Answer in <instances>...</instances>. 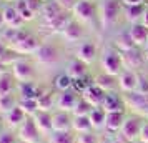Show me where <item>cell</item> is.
Wrapping results in <instances>:
<instances>
[{
	"label": "cell",
	"mask_w": 148,
	"mask_h": 143,
	"mask_svg": "<svg viewBox=\"0 0 148 143\" xmlns=\"http://www.w3.org/2000/svg\"><path fill=\"white\" fill-rule=\"evenodd\" d=\"M98 2V0H97ZM121 0H100L98 2V25L103 32H110L123 20Z\"/></svg>",
	"instance_id": "1"
},
{
	"label": "cell",
	"mask_w": 148,
	"mask_h": 143,
	"mask_svg": "<svg viewBox=\"0 0 148 143\" xmlns=\"http://www.w3.org/2000/svg\"><path fill=\"white\" fill-rule=\"evenodd\" d=\"M98 65H100V70L103 73H108V75H113V77H118L125 70L121 53L113 45H108V47L100 50Z\"/></svg>",
	"instance_id": "2"
},
{
	"label": "cell",
	"mask_w": 148,
	"mask_h": 143,
	"mask_svg": "<svg viewBox=\"0 0 148 143\" xmlns=\"http://www.w3.org/2000/svg\"><path fill=\"white\" fill-rule=\"evenodd\" d=\"M73 20L80 22L82 25H87L90 22H98V2L97 0H78L72 8Z\"/></svg>",
	"instance_id": "3"
},
{
	"label": "cell",
	"mask_w": 148,
	"mask_h": 143,
	"mask_svg": "<svg viewBox=\"0 0 148 143\" xmlns=\"http://www.w3.org/2000/svg\"><path fill=\"white\" fill-rule=\"evenodd\" d=\"M60 57H62L60 47L57 43L45 42V43H42L40 48L34 53V60L37 63H40V65H55V63H58Z\"/></svg>",
	"instance_id": "4"
},
{
	"label": "cell",
	"mask_w": 148,
	"mask_h": 143,
	"mask_svg": "<svg viewBox=\"0 0 148 143\" xmlns=\"http://www.w3.org/2000/svg\"><path fill=\"white\" fill-rule=\"evenodd\" d=\"M98 57H100V50H98V45L93 38H87L75 47V58L82 60L87 65L98 62Z\"/></svg>",
	"instance_id": "5"
},
{
	"label": "cell",
	"mask_w": 148,
	"mask_h": 143,
	"mask_svg": "<svg viewBox=\"0 0 148 143\" xmlns=\"http://www.w3.org/2000/svg\"><path fill=\"white\" fill-rule=\"evenodd\" d=\"M60 37H62V40L65 42V43H68V45H78L80 42L87 40L85 25H82L80 22H77L72 18L70 23L65 27V30L60 34Z\"/></svg>",
	"instance_id": "6"
},
{
	"label": "cell",
	"mask_w": 148,
	"mask_h": 143,
	"mask_svg": "<svg viewBox=\"0 0 148 143\" xmlns=\"http://www.w3.org/2000/svg\"><path fill=\"white\" fill-rule=\"evenodd\" d=\"M143 120H141L138 115H130L125 118L123 122V127L120 130V135L123 138H127L130 143L140 140V133H141V127H143Z\"/></svg>",
	"instance_id": "7"
},
{
	"label": "cell",
	"mask_w": 148,
	"mask_h": 143,
	"mask_svg": "<svg viewBox=\"0 0 148 143\" xmlns=\"http://www.w3.org/2000/svg\"><path fill=\"white\" fill-rule=\"evenodd\" d=\"M12 75L18 83L32 82L35 77V68L32 60H15L12 62Z\"/></svg>",
	"instance_id": "8"
},
{
	"label": "cell",
	"mask_w": 148,
	"mask_h": 143,
	"mask_svg": "<svg viewBox=\"0 0 148 143\" xmlns=\"http://www.w3.org/2000/svg\"><path fill=\"white\" fill-rule=\"evenodd\" d=\"M17 135H18L22 143H38L42 138L40 130L37 128V125H35L32 116H28L27 120L23 122V125L17 130Z\"/></svg>",
	"instance_id": "9"
},
{
	"label": "cell",
	"mask_w": 148,
	"mask_h": 143,
	"mask_svg": "<svg viewBox=\"0 0 148 143\" xmlns=\"http://www.w3.org/2000/svg\"><path fill=\"white\" fill-rule=\"evenodd\" d=\"M43 43V42L37 37V35L34 34H28L27 37H23L20 42H17L14 47L10 48V50H14V52H17V53H22V55H34L38 48H40V45Z\"/></svg>",
	"instance_id": "10"
},
{
	"label": "cell",
	"mask_w": 148,
	"mask_h": 143,
	"mask_svg": "<svg viewBox=\"0 0 148 143\" xmlns=\"http://www.w3.org/2000/svg\"><path fill=\"white\" fill-rule=\"evenodd\" d=\"M80 93H77L75 90H67V92H58V95L55 96V107L62 112L72 113L75 108L77 102L80 100Z\"/></svg>",
	"instance_id": "11"
},
{
	"label": "cell",
	"mask_w": 148,
	"mask_h": 143,
	"mask_svg": "<svg viewBox=\"0 0 148 143\" xmlns=\"http://www.w3.org/2000/svg\"><path fill=\"white\" fill-rule=\"evenodd\" d=\"M101 110H105V113H113V112H125L127 110V105H125V100H123V95L121 92H108L103 102L100 105Z\"/></svg>",
	"instance_id": "12"
},
{
	"label": "cell",
	"mask_w": 148,
	"mask_h": 143,
	"mask_svg": "<svg viewBox=\"0 0 148 143\" xmlns=\"http://www.w3.org/2000/svg\"><path fill=\"white\" fill-rule=\"evenodd\" d=\"M2 14H3V22L5 27L8 28H22L25 25V22L22 20L18 8L15 7V3H5L2 7Z\"/></svg>",
	"instance_id": "13"
},
{
	"label": "cell",
	"mask_w": 148,
	"mask_h": 143,
	"mask_svg": "<svg viewBox=\"0 0 148 143\" xmlns=\"http://www.w3.org/2000/svg\"><path fill=\"white\" fill-rule=\"evenodd\" d=\"M121 58H123L125 70H138L145 63V53L138 47H135L132 50L125 52V53H121Z\"/></svg>",
	"instance_id": "14"
},
{
	"label": "cell",
	"mask_w": 148,
	"mask_h": 143,
	"mask_svg": "<svg viewBox=\"0 0 148 143\" xmlns=\"http://www.w3.org/2000/svg\"><path fill=\"white\" fill-rule=\"evenodd\" d=\"M136 85H138V73L135 70H123L118 75V87L121 93L136 92Z\"/></svg>",
	"instance_id": "15"
},
{
	"label": "cell",
	"mask_w": 148,
	"mask_h": 143,
	"mask_svg": "<svg viewBox=\"0 0 148 143\" xmlns=\"http://www.w3.org/2000/svg\"><path fill=\"white\" fill-rule=\"evenodd\" d=\"M128 35H130V38L132 42L135 43V47L138 48H147L148 47V28L145 25H141V23H135V25H128L127 28Z\"/></svg>",
	"instance_id": "16"
},
{
	"label": "cell",
	"mask_w": 148,
	"mask_h": 143,
	"mask_svg": "<svg viewBox=\"0 0 148 143\" xmlns=\"http://www.w3.org/2000/svg\"><path fill=\"white\" fill-rule=\"evenodd\" d=\"M32 118H34L35 125H37V128L40 130L42 135H50L53 131V113L52 112L38 110Z\"/></svg>",
	"instance_id": "17"
},
{
	"label": "cell",
	"mask_w": 148,
	"mask_h": 143,
	"mask_svg": "<svg viewBox=\"0 0 148 143\" xmlns=\"http://www.w3.org/2000/svg\"><path fill=\"white\" fill-rule=\"evenodd\" d=\"M45 92L42 87H38L35 82H25V83H18L17 87V95L18 98H28V100H38Z\"/></svg>",
	"instance_id": "18"
},
{
	"label": "cell",
	"mask_w": 148,
	"mask_h": 143,
	"mask_svg": "<svg viewBox=\"0 0 148 143\" xmlns=\"http://www.w3.org/2000/svg\"><path fill=\"white\" fill-rule=\"evenodd\" d=\"M145 8L147 3H140V5H123V22H127L128 25H135V23H140L141 17L145 14Z\"/></svg>",
	"instance_id": "19"
},
{
	"label": "cell",
	"mask_w": 148,
	"mask_h": 143,
	"mask_svg": "<svg viewBox=\"0 0 148 143\" xmlns=\"http://www.w3.org/2000/svg\"><path fill=\"white\" fill-rule=\"evenodd\" d=\"M72 122H73V115H70L68 112H62V110L53 112V131H73Z\"/></svg>",
	"instance_id": "20"
},
{
	"label": "cell",
	"mask_w": 148,
	"mask_h": 143,
	"mask_svg": "<svg viewBox=\"0 0 148 143\" xmlns=\"http://www.w3.org/2000/svg\"><path fill=\"white\" fill-rule=\"evenodd\" d=\"M93 83L98 85L100 88H103L105 92H118L120 87H118V77H113V75H108V73H97L93 77Z\"/></svg>",
	"instance_id": "21"
},
{
	"label": "cell",
	"mask_w": 148,
	"mask_h": 143,
	"mask_svg": "<svg viewBox=\"0 0 148 143\" xmlns=\"http://www.w3.org/2000/svg\"><path fill=\"white\" fill-rule=\"evenodd\" d=\"M63 12H65V10L60 7V3H58L57 0H50L47 3H43V7H42V10H40V17L43 18L45 25H47V23H50L52 20H55L58 15H62Z\"/></svg>",
	"instance_id": "22"
},
{
	"label": "cell",
	"mask_w": 148,
	"mask_h": 143,
	"mask_svg": "<svg viewBox=\"0 0 148 143\" xmlns=\"http://www.w3.org/2000/svg\"><path fill=\"white\" fill-rule=\"evenodd\" d=\"M28 116L22 112V108L20 107H15L12 112H8V113H5L3 115V122H5V125H7V128H10V130H18L23 125V122L27 120Z\"/></svg>",
	"instance_id": "23"
},
{
	"label": "cell",
	"mask_w": 148,
	"mask_h": 143,
	"mask_svg": "<svg viewBox=\"0 0 148 143\" xmlns=\"http://www.w3.org/2000/svg\"><path fill=\"white\" fill-rule=\"evenodd\" d=\"M105 95H107V92L103 88H100L98 85H95V83H92V85L82 93V96H83L92 107H100L101 102H103V98H105Z\"/></svg>",
	"instance_id": "24"
},
{
	"label": "cell",
	"mask_w": 148,
	"mask_h": 143,
	"mask_svg": "<svg viewBox=\"0 0 148 143\" xmlns=\"http://www.w3.org/2000/svg\"><path fill=\"white\" fill-rule=\"evenodd\" d=\"M17 87H18V82L15 80L12 72H7V70L0 72V96L17 92Z\"/></svg>",
	"instance_id": "25"
},
{
	"label": "cell",
	"mask_w": 148,
	"mask_h": 143,
	"mask_svg": "<svg viewBox=\"0 0 148 143\" xmlns=\"http://www.w3.org/2000/svg\"><path fill=\"white\" fill-rule=\"evenodd\" d=\"M125 112H113V113H107L105 118V130L107 131H120L125 122Z\"/></svg>",
	"instance_id": "26"
},
{
	"label": "cell",
	"mask_w": 148,
	"mask_h": 143,
	"mask_svg": "<svg viewBox=\"0 0 148 143\" xmlns=\"http://www.w3.org/2000/svg\"><path fill=\"white\" fill-rule=\"evenodd\" d=\"M67 73L73 80H77V78H85L88 75V65L83 63L82 60H78V58H73V60H70V63H68Z\"/></svg>",
	"instance_id": "27"
},
{
	"label": "cell",
	"mask_w": 148,
	"mask_h": 143,
	"mask_svg": "<svg viewBox=\"0 0 148 143\" xmlns=\"http://www.w3.org/2000/svg\"><path fill=\"white\" fill-rule=\"evenodd\" d=\"M120 53H125V52H128V50H132V48H135V43L132 42V38H130V35H128V32L125 30V32H120V34L115 35L113 38V43H112Z\"/></svg>",
	"instance_id": "28"
},
{
	"label": "cell",
	"mask_w": 148,
	"mask_h": 143,
	"mask_svg": "<svg viewBox=\"0 0 148 143\" xmlns=\"http://www.w3.org/2000/svg\"><path fill=\"white\" fill-rule=\"evenodd\" d=\"M72 130L75 133H87L92 131V122H90V116L88 115H82V116H73V122H72Z\"/></svg>",
	"instance_id": "29"
},
{
	"label": "cell",
	"mask_w": 148,
	"mask_h": 143,
	"mask_svg": "<svg viewBox=\"0 0 148 143\" xmlns=\"http://www.w3.org/2000/svg\"><path fill=\"white\" fill-rule=\"evenodd\" d=\"M18 102H20V98H18V95H15V93L0 96V113L5 115L8 112H12L15 107H18Z\"/></svg>",
	"instance_id": "30"
},
{
	"label": "cell",
	"mask_w": 148,
	"mask_h": 143,
	"mask_svg": "<svg viewBox=\"0 0 148 143\" xmlns=\"http://www.w3.org/2000/svg\"><path fill=\"white\" fill-rule=\"evenodd\" d=\"M72 85H73V78L68 75L67 72H62L58 75H55V78H53L55 90H58V92H67V90H72Z\"/></svg>",
	"instance_id": "31"
},
{
	"label": "cell",
	"mask_w": 148,
	"mask_h": 143,
	"mask_svg": "<svg viewBox=\"0 0 148 143\" xmlns=\"http://www.w3.org/2000/svg\"><path fill=\"white\" fill-rule=\"evenodd\" d=\"M48 143H77L73 131H52L48 135Z\"/></svg>",
	"instance_id": "32"
},
{
	"label": "cell",
	"mask_w": 148,
	"mask_h": 143,
	"mask_svg": "<svg viewBox=\"0 0 148 143\" xmlns=\"http://www.w3.org/2000/svg\"><path fill=\"white\" fill-rule=\"evenodd\" d=\"M90 122H92V127L93 128H101L105 127V118H107V113L105 110H101L100 107H95L92 112H90Z\"/></svg>",
	"instance_id": "33"
},
{
	"label": "cell",
	"mask_w": 148,
	"mask_h": 143,
	"mask_svg": "<svg viewBox=\"0 0 148 143\" xmlns=\"http://www.w3.org/2000/svg\"><path fill=\"white\" fill-rule=\"evenodd\" d=\"M18 107L22 108V112L27 116H34L37 112H38V100H28V98H20L18 102Z\"/></svg>",
	"instance_id": "34"
},
{
	"label": "cell",
	"mask_w": 148,
	"mask_h": 143,
	"mask_svg": "<svg viewBox=\"0 0 148 143\" xmlns=\"http://www.w3.org/2000/svg\"><path fill=\"white\" fill-rule=\"evenodd\" d=\"M95 107H92L90 103L83 98V96H80V100L77 102V105H75L73 112H72V115L73 116H82V115H90V112L93 110Z\"/></svg>",
	"instance_id": "35"
},
{
	"label": "cell",
	"mask_w": 148,
	"mask_h": 143,
	"mask_svg": "<svg viewBox=\"0 0 148 143\" xmlns=\"http://www.w3.org/2000/svg\"><path fill=\"white\" fill-rule=\"evenodd\" d=\"M15 7L18 8V14H20L22 20L25 22V23H28V22H34L35 18H37V14H34L30 8L25 7V2H23V0H18V2L15 3Z\"/></svg>",
	"instance_id": "36"
},
{
	"label": "cell",
	"mask_w": 148,
	"mask_h": 143,
	"mask_svg": "<svg viewBox=\"0 0 148 143\" xmlns=\"http://www.w3.org/2000/svg\"><path fill=\"white\" fill-rule=\"evenodd\" d=\"M55 105V98L52 96V93H43V95L38 98V110H43V112H52V107Z\"/></svg>",
	"instance_id": "37"
},
{
	"label": "cell",
	"mask_w": 148,
	"mask_h": 143,
	"mask_svg": "<svg viewBox=\"0 0 148 143\" xmlns=\"http://www.w3.org/2000/svg\"><path fill=\"white\" fill-rule=\"evenodd\" d=\"M0 143H20V138L14 130H0Z\"/></svg>",
	"instance_id": "38"
},
{
	"label": "cell",
	"mask_w": 148,
	"mask_h": 143,
	"mask_svg": "<svg viewBox=\"0 0 148 143\" xmlns=\"http://www.w3.org/2000/svg\"><path fill=\"white\" fill-rule=\"evenodd\" d=\"M77 143H100L97 133L93 131H87V133H78L77 135Z\"/></svg>",
	"instance_id": "39"
},
{
	"label": "cell",
	"mask_w": 148,
	"mask_h": 143,
	"mask_svg": "<svg viewBox=\"0 0 148 143\" xmlns=\"http://www.w3.org/2000/svg\"><path fill=\"white\" fill-rule=\"evenodd\" d=\"M136 92L141 95H148V78L138 73V85H136Z\"/></svg>",
	"instance_id": "40"
},
{
	"label": "cell",
	"mask_w": 148,
	"mask_h": 143,
	"mask_svg": "<svg viewBox=\"0 0 148 143\" xmlns=\"http://www.w3.org/2000/svg\"><path fill=\"white\" fill-rule=\"evenodd\" d=\"M23 2H25V7L30 8L34 14H40L42 7H43V3L40 0H23Z\"/></svg>",
	"instance_id": "41"
},
{
	"label": "cell",
	"mask_w": 148,
	"mask_h": 143,
	"mask_svg": "<svg viewBox=\"0 0 148 143\" xmlns=\"http://www.w3.org/2000/svg\"><path fill=\"white\" fill-rule=\"evenodd\" d=\"M58 3H60V7L65 10V12H72V8H73V5L78 2V0H57Z\"/></svg>",
	"instance_id": "42"
},
{
	"label": "cell",
	"mask_w": 148,
	"mask_h": 143,
	"mask_svg": "<svg viewBox=\"0 0 148 143\" xmlns=\"http://www.w3.org/2000/svg\"><path fill=\"white\" fill-rule=\"evenodd\" d=\"M140 140L141 142H145V143H148V123H143V127H141Z\"/></svg>",
	"instance_id": "43"
},
{
	"label": "cell",
	"mask_w": 148,
	"mask_h": 143,
	"mask_svg": "<svg viewBox=\"0 0 148 143\" xmlns=\"http://www.w3.org/2000/svg\"><path fill=\"white\" fill-rule=\"evenodd\" d=\"M123 5H140V3H147V0H121Z\"/></svg>",
	"instance_id": "44"
},
{
	"label": "cell",
	"mask_w": 148,
	"mask_h": 143,
	"mask_svg": "<svg viewBox=\"0 0 148 143\" xmlns=\"http://www.w3.org/2000/svg\"><path fill=\"white\" fill-rule=\"evenodd\" d=\"M141 25H145V27L148 28V3H147V8H145V14H143V17H141Z\"/></svg>",
	"instance_id": "45"
},
{
	"label": "cell",
	"mask_w": 148,
	"mask_h": 143,
	"mask_svg": "<svg viewBox=\"0 0 148 143\" xmlns=\"http://www.w3.org/2000/svg\"><path fill=\"white\" fill-rule=\"evenodd\" d=\"M5 28V22H3V14H2V8H0V30Z\"/></svg>",
	"instance_id": "46"
},
{
	"label": "cell",
	"mask_w": 148,
	"mask_h": 143,
	"mask_svg": "<svg viewBox=\"0 0 148 143\" xmlns=\"http://www.w3.org/2000/svg\"><path fill=\"white\" fill-rule=\"evenodd\" d=\"M143 53H145V62H148V47L143 50Z\"/></svg>",
	"instance_id": "47"
},
{
	"label": "cell",
	"mask_w": 148,
	"mask_h": 143,
	"mask_svg": "<svg viewBox=\"0 0 148 143\" xmlns=\"http://www.w3.org/2000/svg\"><path fill=\"white\" fill-rule=\"evenodd\" d=\"M3 2H5V3H17L18 0H3Z\"/></svg>",
	"instance_id": "48"
},
{
	"label": "cell",
	"mask_w": 148,
	"mask_h": 143,
	"mask_svg": "<svg viewBox=\"0 0 148 143\" xmlns=\"http://www.w3.org/2000/svg\"><path fill=\"white\" fill-rule=\"evenodd\" d=\"M3 5H5V2H3V0H0V8L3 7Z\"/></svg>",
	"instance_id": "49"
},
{
	"label": "cell",
	"mask_w": 148,
	"mask_h": 143,
	"mask_svg": "<svg viewBox=\"0 0 148 143\" xmlns=\"http://www.w3.org/2000/svg\"><path fill=\"white\" fill-rule=\"evenodd\" d=\"M42 3H47V2H50V0H40Z\"/></svg>",
	"instance_id": "50"
},
{
	"label": "cell",
	"mask_w": 148,
	"mask_h": 143,
	"mask_svg": "<svg viewBox=\"0 0 148 143\" xmlns=\"http://www.w3.org/2000/svg\"><path fill=\"white\" fill-rule=\"evenodd\" d=\"M135 143H145V142H141V140H138V142H135Z\"/></svg>",
	"instance_id": "51"
},
{
	"label": "cell",
	"mask_w": 148,
	"mask_h": 143,
	"mask_svg": "<svg viewBox=\"0 0 148 143\" xmlns=\"http://www.w3.org/2000/svg\"><path fill=\"white\" fill-rule=\"evenodd\" d=\"M38 143H45V142H38ZM47 143H48V142H47Z\"/></svg>",
	"instance_id": "52"
},
{
	"label": "cell",
	"mask_w": 148,
	"mask_h": 143,
	"mask_svg": "<svg viewBox=\"0 0 148 143\" xmlns=\"http://www.w3.org/2000/svg\"><path fill=\"white\" fill-rule=\"evenodd\" d=\"M147 3H148V0H147Z\"/></svg>",
	"instance_id": "53"
},
{
	"label": "cell",
	"mask_w": 148,
	"mask_h": 143,
	"mask_svg": "<svg viewBox=\"0 0 148 143\" xmlns=\"http://www.w3.org/2000/svg\"><path fill=\"white\" fill-rule=\"evenodd\" d=\"M20 143H22V142H20Z\"/></svg>",
	"instance_id": "54"
}]
</instances>
